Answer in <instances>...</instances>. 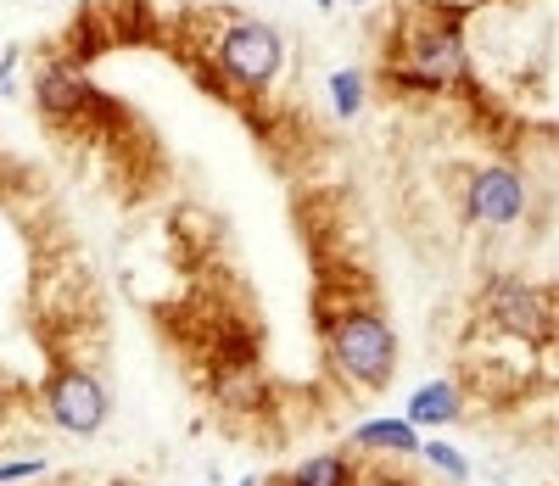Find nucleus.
<instances>
[{
	"label": "nucleus",
	"instance_id": "nucleus-1",
	"mask_svg": "<svg viewBox=\"0 0 559 486\" xmlns=\"http://www.w3.org/2000/svg\"><path fill=\"white\" fill-rule=\"evenodd\" d=\"M331 353H336V369L353 375L364 392H381L392 386V369H397V335L376 319V313H347L331 324Z\"/></svg>",
	"mask_w": 559,
	"mask_h": 486
},
{
	"label": "nucleus",
	"instance_id": "nucleus-2",
	"mask_svg": "<svg viewBox=\"0 0 559 486\" xmlns=\"http://www.w3.org/2000/svg\"><path fill=\"white\" fill-rule=\"evenodd\" d=\"M274 68H280V34L269 23L241 17V23L224 28V39H218V73L224 79H236L247 90H263L274 79Z\"/></svg>",
	"mask_w": 559,
	"mask_h": 486
},
{
	"label": "nucleus",
	"instance_id": "nucleus-3",
	"mask_svg": "<svg viewBox=\"0 0 559 486\" xmlns=\"http://www.w3.org/2000/svg\"><path fill=\"white\" fill-rule=\"evenodd\" d=\"M51 419L73 436H96L102 419H107V392H102V380L96 375H84V369H62L51 380Z\"/></svg>",
	"mask_w": 559,
	"mask_h": 486
},
{
	"label": "nucleus",
	"instance_id": "nucleus-11",
	"mask_svg": "<svg viewBox=\"0 0 559 486\" xmlns=\"http://www.w3.org/2000/svg\"><path fill=\"white\" fill-rule=\"evenodd\" d=\"M426 459H431V470H442V475H464V459H459L453 448H442V442H426Z\"/></svg>",
	"mask_w": 559,
	"mask_h": 486
},
{
	"label": "nucleus",
	"instance_id": "nucleus-8",
	"mask_svg": "<svg viewBox=\"0 0 559 486\" xmlns=\"http://www.w3.org/2000/svg\"><path fill=\"white\" fill-rule=\"evenodd\" d=\"M353 442L358 448H392V453H414L419 448V436L408 419H376V425H358L353 430Z\"/></svg>",
	"mask_w": 559,
	"mask_h": 486
},
{
	"label": "nucleus",
	"instance_id": "nucleus-9",
	"mask_svg": "<svg viewBox=\"0 0 559 486\" xmlns=\"http://www.w3.org/2000/svg\"><path fill=\"white\" fill-rule=\"evenodd\" d=\"M347 481H353L347 459H313L292 475V486H347Z\"/></svg>",
	"mask_w": 559,
	"mask_h": 486
},
{
	"label": "nucleus",
	"instance_id": "nucleus-5",
	"mask_svg": "<svg viewBox=\"0 0 559 486\" xmlns=\"http://www.w3.org/2000/svg\"><path fill=\"white\" fill-rule=\"evenodd\" d=\"M526 213V185L521 174H509V168H487L471 179V218L481 224H515Z\"/></svg>",
	"mask_w": 559,
	"mask_h": 486
},
{
	"label": "nucleus",
	"instance_id": "nucleus-10",
	"mask_svg": "<svg viewBox=\"0 0 559 486\" xmlns=\"http://www.w3.org/2000/svg\"><path fill=\"white\" fill-rule=\"evenodd\" d=\"M331 95H336V112H347V118H353V112L364 107V79L347 68V73H336V79H331Z\"/></svg>",
	"mask_w": 559,
	"mask_h": 486
},
{
	"label": "nucleus",
	"instance_id": "nucleus-13",
	"mask_svg": "<svg viewBox=\"0 0 559 486\" xmlns=\"http://www.w3.org/2000/svg\"><path fill=\"white\" fill-rule=\"evenodd\" d=\"M319 7H336V0H319Z\"/></svg>",
	"mask_w": 559,
	"mask_h": 486
},
{
	"label": "nucleus",
	"instance_id": "nucleus-7",
	"mask_svg": "<svg viewBox=\"0 0 559 486\" xmlns=\"http://www.w3.org/2000/svg\"><path fill=\"white\" fill-rule=\"evenodd\" d=\"M453 414H459V398H453V386H448V380L419 386L414 403H408V425H448Z\"/></svg>",
	"mask_w": 559,
	"mask_h": 486
},
{
	"label": "nucleus",
	"instance_id": "nucleus-6",
	"mask_svg": "<svg viewBox=\"0 0 559 486\" xmlns=\"http://www.w3.org/2000/svg\"><path fill=\"white\" fill-rule=\"evenodd\" d=\"M39 107H45V112H57V118H73L79 107H102V95L84 84L79 68L57 62V68H45V73H39Z\"/></svg>",
	"mask_w": 559,
	"mask_h": 486
},
{
	"label": "nucleus",
	"instance_id": "nucleus-12",
	"mask_svg": "<svg viewBox=\"0 0 559 486\" xmlns=\"http://www.w3.org/2000/svg\"><path fill=\"white\" fill-rule=\"evenodd\" d=\"M45 464L39 459H12V464H0V486H12V481H28V475H39Z\"/></svg>",
	"mask_w": 559,
	"mask_h": 486
},
{
	"label": "nucleus",
	"instance_id": "nucleus-4",
	"mask_svg": "<svg viewBox=\"0 0 559 486\" xmlns=\"http://www.w3.org/2000/svg\"><path fill=\"white\" fill-rule=\"evenodd\" d=\"M492 319H498L503 335H521V342H548L554 335V308L532 285H498L492 291Z\"/></svg>",
	"mask_w": 559,
	"mask_h": 486
}]
</instances>
